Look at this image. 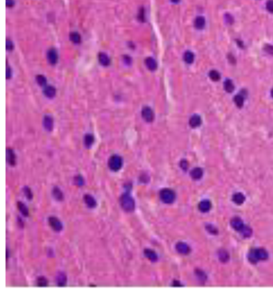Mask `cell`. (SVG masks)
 <instances>
[{
	"instance_id": "obj_1",
	"label": "cell",
	"mask_w": 273,
	"mask_h": 291,
	"mask_svg": "<svg viewBox=\"0 0 273 291\" xmlns=\"http://www.w3.org/2000/svg\"><path fill=\"white\" fill-rule=\"evenodd\" d=\"M120 205L125 212L131 213L135 210V203L133 197H131L129 191L123 194L120 197Z\"/></svg>"
},
{
	"instance_id": "obj_2",
	"label": "cell",
	"mask_w": 273,
	"mask_h": 291,
	"mask_svg": "<svg viewBox=\"0 0 273 291\" xmlns=\"http://www.w3.org/2000/svg\"><path fill=\"white\" fill-rule=\"evenodd\" d=\"M267 257H268V254L264 249H252L248 254V259L253 264H256L259 260H266Z\"/></svg>"
},
{
	"instance_id": "obj_3",
	"label": "cell",
	"mask_w": 273,
	"mask_h": 291,
	"mask_svg": "<svg viewBox=\"0 0 273 291\" xmlns=\"http://www.w3.org/2000/svg\"><path fill=\"white\" fill-rule=\"evenodd\" d=\"M160 200L165 204H172L176 200V193L172 189L170 188H163L159 192Z\"/></svg>"
},
{
	"instance_id": "obj_4",
	"label": "cell",
	"mask_w": 273,
	"mask_h": 291,
	"mask_svg": "<svg viewBox=\"0 0 273 291\" xmlns=\"http://www.w3.org/2000/svg\"><path fill=\"white\" fill-rule=\"evenodd\" d=\"M108 166L111 170L113 172H117L121 169L123 166L122 157L118 155H113L110 157L108 160Z\"/></svg>"
},
{
	"instance_id": "obj_5",
	"label": "cell",
	"mask_w": 273,
	"mask_h": 291,
	"mask_svg": "<svg viewBox=\"0 0 273 291\" xmlns=\"http://www.w3.org/2000/svg\"><path fill=\"white\" fill-rule=\"evenodd\" d=\"M48 223L51 228L55 232H60L63 230V224L56 217H50L48 218Z\"/></svg>"
},
{
	"instance_id": "obj_6",
	"label": "cell",
	"mask_w": 273,
	"mask_h": 291,
	"mask_svg": "<svg viewBox=\"0 0 273 291\" xmlns=\"http://www.w3.org/2000/svg\"><path fill=\"white\" fill-rule=\"evenodd\" d=\"M142 117L148 123H151L154 120V112L150 107H143L142 109Z\"/></svg>"
},
{
	"instance_id": "obj_7",
	"label": "cell",
	"mask_w": 273,
	"mask_h": 291,
	"mask_svg": "<svg viewBox=\"0 0 273 291\" xmlns=\"http://www.w3.org/2000/svg\"><path fill=\"white\" fill-rule=\"evenodd\" d=\"M43 124L44 129L47 130V131H52L53 129V126H54V120H53V118L51 116H48L47 115L44 116L43 120Z\"/></svg>"
},
{
	"instance_id": "obj_8",
	"label": "cell",
	"mask_w": 273,
	"mask_h": 291,
	"mask_svg": "<svg viewBox=\"0 0 273 291\" xmlns=\"http://www.w3.org/2000/svg\"><path fill=\"white\" fill-rule=\"evenodd\" d=\"M6 161L11 166H14L16 164V156L13 149H6Z\"/></svg>"
},
{
	"instance_id": "obj_9",
	"label": "cell",
	"mask_w": 273,
	"mask_h": 291,
	"mask_svg": "<svg viewBox=\"0 0 273 291\" xmlns=\"http://www.w3.org/2000/svg\"><path fill=\"white\" fill-rule=\"evenodd\" d=\"M231 227L236 229V231L240 232L243 229V228L244 227V222L241 219H239V217H235L231 221Z\"/></svg>"
},
{
	"instance_id": "obj_10",
	"label": "cell",
	"mask_w": 273,
	"mask_h": 291,
	"mask_svg": "<svg viewBox=\"0 0 273 291\" xmlns=\"http://www.w3.org/2000/svg\"><path fill=\"white\" fill-rule=\"evenodd\" d=\"M176 249L178 253L183 255L189 254L190 252V247L184 242H178L176 246Z\"/></svg>"
},
{
	"instance_id": "obj_11",
	"label": "cell",
	"mask_w": 273,
	"mask_h": 291,
	"mask_svg": "<svg viewBox=\"0 0 273 291\" xmlns=\"http://www.w3.org/2000/svg\"><path fill=\"white\" fill-rule=\"evenodd\" d=\"M47 60H48L49 63L54 65L57 63L58 61V54L56 50L54 48H51L47 52Z\"/></svg>"
},
{
	"instance_id": "obj_12",
	"label": "cell",
	"mask_w": 273,
	"mask_h": 291,
	"mask_svg": "<svg viewBox=\"0 0 273 291\" xmlns=\"http://www.w3.org/2000/svg\"><path fill=\"white\" fill-rule=\"evenodd\" d=\"M144 256H145L148 259H149L152 262H155L158 260V255L155 252L151 249H145L143 251Z\"/></svg>"
},
{
	"instance_id": "obj_13",
	"label": "cell",
	"mask_w": 273,
	"mask_h": 291,
	"mask_svg": "<svg viewBox=\"0 0 273 291\" xmlns=\"http://www.w3.org/2000/svg\"><path fill=\"white\" fill-rule=\"evenodd\" d=\"M83 200H84V202H85L86 205H87V207H89V208H93L96 207L97 205L96 200H95V199L94 197H92L91 195H90V194H86L85 196H84Z\"/></svg>"
},
{
	"instance_id": "obj_14",
	"label": "cell",
	"mask_w": 273,
	"mask_h": 291,
	"mask_svg": "<svg viewBox=\"0 0 273 291\" xmlns=\"http://www.w3.org/2000/svg\"><path fill=\"white\" fill-rule=\"evenodd\" d=\"M201 118L198 115H194L191 117L190 120H189V124L191 128H197L201 124Z\"/></svg>"
},
{
	"instance_id": "obj_15",
	"label": "cell",
	"mask_w": 273,
	"mask_h": 291,
	"mask_svg": "<svg viewBox=\"0 0 273 291\" xmlns=\"http://www.w3.org/2000/svg\"><path fill=\"white\" fill-rule=\"evenodd\" d=\"M145 64L149 70L155 71L157 68V63L155 59L151 57H148L145 60Z\"/></svg>"
},
{
	"instance_id": "obj_16",
	"label": "cell",
	"mask_w": 273,
	"mask_h": 291,
	"mask_svg": "<svg viewBox=\"0 0 273 291\" xmlns=\"http://www.w3.org/2000/svg\"><path fill=\"white\" fill-rule=\"evenodd\" d=\"M203 172L202 168H195L191 172V177H192L194 180H199L203 177Z\"/></svg>"
},
{
	"instance_id": "obj_17",
	"label": "cell",
	"mask_w": 273,
	"mask_h": 291,
	"mask_svg": "<svg viewBox=\"0 0 273 291\" xmlns=\"http://www.w3.org/2000/svg\"><path fill=\"white\" fill-rule=\"evenodd\" d=\"M211 207V204L209 200H204L201 201L199 203V209L201 212H203V213H206L210 210Z\"/></svg>"
},
{
	"instance_id": "obj_18",
	"label": "cell",
	"mask_w": 273,
	"mask_h": 291,
	"mask_svg": "<svg viewBox=\"0 0 273 291\" xmlns=\"http://www.w3.org/2000/svg\"><path fill=\"white\" fill-rule=\"evenodd\" d=\"M67 276L64 273H62L60 272L59 274L57 275V278H56V282H57V285L59 286H64L67 284Z\"/></svg>"
},
{
	"instance_id": "obj_19",
	"label": "cell",
	"mask_w": 273,
	"mask_h": 291,
	"mask_svg": "<svg viewBox=\"0 0 273 291\" xmlns=\"http://www.w3.org/2000/svg\"><path fill=\"white\" fill-rule=\"evenodd\" d=\"M52 194H53V197L55 198V200H59V201H61V200H63V192L61 191V189L59 187H57V186H55V187L53 188Z\"/></svg>"
},
{
	"instance_id": "obj_20",
	"label": "cell",
	"mask_w": 273,
	"mask_h": 291,
	"mask_svg": "<svg viewBox=\"0 0 273 291\" xmlns=\"http://www.w3.org/2000/svg\"><path fill=\"white\" fill-rule=\"evenodd\" d=\"M99 61L101 65L108 66L110 64V58L105 53H100L99 54Z\"/></svg>"
},
{
	"instance_id": "obj_21",
	"label": "cell",
	"mask_w": 273,
	"mask_h": 291,
	"mask_svg": "<svg viewBox=\"0 0 273 291\" xmlns=\"http://www.w3.org/2000/svg\"><path fill=\"white\" fill-rule=\"evenodd\" d=\"M56 94V90L53 86H47L44 89V95L48 98H53Z\"/></svg>"
},
{
	"instance_id": "obj_22",
	"label": "cell",
	"mask_w": 273,
	"mask_h": 291,
	"mask_svg": "<svg viewBox=\"0 0 273 291\" xmlns=\"http://www.w3.org/2000/svg\"><path fill=\"white\" fill-rule=\"evenodd\" d=\"M233 201L237 205H242L243 203L244 202L245 200V197L244 195L241 193H236L233 195Z\"/></svg>"
},
{
	"instance_id": "obj_23",
	"label": "cell",
	"mask_w": 273,
	"mask_h": 291,
	"mask_svg": "<svg viewBox=\"0 0 273 291\" xmlns=\"http://www.w3.org/2000/svg\"><path fill=\"white\" fill-rule=\"evenodd\" d=\"M95 142V137L92 134L87 133L84 137V144L87 148H90Z\"/></svg>"
},
{
	"instance_id": "obj_24",
	"label": "cell",
	"mask_w": 273,
	"mask_h": 291,
	"mask_svg": "<svg viewBox=\"0 0 273 291\" xmlns=\"http://www.w3.org/2000/svg\"><path fill=\"white\" fill-rule=\"evenodd\" d=\"M17 206L20 213L23 214L24 217H28L29 216V209L27 206L23 204L22 201H19L17 203Z\"/></svg>"
},
{
	"instance_id": "obj_25",
	"label": "cell",
	"mask_w": 273,
	"mask_h": 291,
	"mask_svg": "<svg viewBox=\"0 0 273 291\" xmlns=\"http://www.w3.org/2000/svg\"><path fill=\"white\" fill-rule=\"evenodd\" d=\"M195 27H196L197 29H202L205 26V19L204 18L202 17V16H199L197 17L196 19H195Z\"/></svg>"
},
{
	"instance_id": "obj_26",
	"label": "cell",
	"mask_w": 273,
	"mask_h": 291,
	"mask_svg": "<svg viewBox=\"0 0 273 291\" xmlns=\"http://www.w3.org/2000/svg\"><path fill=\"white\" fill-rule=\"evenodd\" d=\"M224 86L225 91H228V92H232L234 88H235V86H234L233 82H232L231 80H225Z\"/></svg>"
},
{
	"instance_id": "obj_27",
	"label": "cell",
	"mask_w": 273,
	"mask_h": 291,
	"mask_svg": "<svg viewBox=\"0 0 273 291\" xmlns=\"http://www.w3.org/2000/svg\"><path fill=\"white\" fill-rule=\"evenodd\" d=\"M194 54L191 52H186L183 55V60L187 63H192L194 61Z\"/></svg>"
},
{
	"instance_id": "obj_28",
	"label": "cell",
	"mask_w": 273,
	"mask_h": 291,
	"mask_svg": "<svg viewBox=\"0 0 273 291\" xmlns=\"http://www.w3.org/2000/svg\"><path fill=\"white\" fill-rule=\"evenodd\" d=\"M234 100H235V103H236V104L239 108H241V107H243V105H244V96H243V95H241V94H239V95H236V96H235V99H234Z\"/></svg>"
},
{
	"instance_id": "obj_29",
	"label": "cell",
	"mask_w": 273,
	"mask_h": 291,
	"mask_svg": "<svg viewBox=\"0 0 273 291\" xmlns=\"http://www.w3.org/2000/svg\"><path fill=\"white\" fill-rule=\"evenodd\" d=\"M70 40L74 43H80L81 42V36L78 32H72L70 34Z\"/></svg>"
},
{
	"instance_id": "obj_30",
	"label": "cell",
	"mask_w": 273,
	"mask_h": 291,
	"mask_svg": "<svg viewBox=\"0 0 273 291\" xmlns=\"http://www.w3.org/2000/svg\"><path fill=\"white\" fill-rule=\"evenodd\" d=\"M219 258L222 262H226L228 261V259H229L228 253L227 251L224 250V249L220 250V251L219 252Z\"/></svg>"
},
{
	"instance_id": "obj_31",
	"label": "cell",
	"mask_w": 273,
	"mask_h": 291,
	"mask_svg": "<svg viewBox=\"0 0 273 291\" xmlns=\"http://www.w3.org/2000/svg\"><path fill=\"white\" fill-rule=\"evenodd\" d=\"M48 285V281L44 277H39L37 279V285L40 287H45Z\"/></svg>"
},
{
	"instance_id": "obj_32",
	"label": "cell",
	"mask_w": 273,
	"mask_h": 291,
	"mask_svg": "<svg viewBox=\"0 0 273 291\" xmlns=\"http://www.w3.org/2000/svg\"><path fill=\"white\" fill-rule=\"evenodd\" d=\"M209 76H210L211 80H213V81H218L220 79V75H219V73L217 71H215V70H212V71H210Z\"/></svg>"
},
{
	"instance_id": "obj_33",
	"label": "cell",
	"mask_w": 273,
	"mask_h": 291,
	"mask_svg": "<svg viewBox=\"0 0 273 291\" xmlns=\"http://www.w3.org/2000/svg\"><path fill=\"white\" fill-rule=\"evenodd\" d=\"M240 232H241L242 234H243L245 237H249L251 235H252V228H251L250 227H248V226H244Z\"/></svg>"
},
{
	"instance_id": "obj_34",
	"label": "cell",
	"mask_w": 273,
	"mask_h": 291,
	"mask_svg": "<svg viewBox=\"0 0 273 291\" xmlns=\"http://www.w3.org/2000/svg\"><path fill=\"white\" fill-rule=\"evenodd\" d=\"M36 82L38 84H39L40 86H45L47 83V80L46 77L43 75H39L36 76Z\"/></svg>"
},
{
	"instance_id": "obj_35",
	"label": "cell",
	"mask_w": 273,
	"mask_h": 291,
	"mask_svg": "<svg viewBox=\"0 0 273 291\" xmlns=\"http://www.w3.org/2000/svg\"><path fill=\"white\" fill-rule=\"evenodd\" d=\"M23 193L25 194V196L27 197V198L28 200H32V197H33V194H32V192L31 190V188L27 187V186H25L23 188Z\"/></svg>"
},
{
	"instance_id": "obj_36",
	"label": "cell",
	"mask_w": 273,
	"mask_h": 291,
	"mask_svg": "<svg viewBox=\"0 0 273 291\" xmlns=\"http://www.w3.org/2000/svg\"><path fill=\"white\" fill-rule=\"evenodd\" d=\"M75 182L76 185L81 187V186H83L84 185V179L81 175H78V176L75 177Z\"/></svg>"
},
{
	"instance_id": "obj_37",
	"label": "cell",
	"mask_w": 273,
	"mask_h": 291,
	"mask_svg": "<svg viewBox=\"0 0 273 291\" xmlns=\"http://www.w3.org/2000/svg\"><path fill=\"white\" fill-rule=\"evenodd\" d=\"M180 167L183 170L186 171L188 168V162L186 160H182L180 161Z\"/></svg>"
},
{
	"instance_id": "obj_38",
	"label": "cell",
	"mask_w": 273,
	"mask_h": 291,
	"mask_svg": "<svg viewBox=\"0 0 273 291\" xmlns=\"http://www.w3.org/2000/svg\"><path fill=\"white\" fill-rule=\"evenodd\" d=\"M267 10L271 13H273V0H269L267 3Z\"/></svg>"
},
{
	"instance_id": "obj_39",
	"label": "cell",
	"mask_w": 273,
	"mask_h": 291,
	"mask_svg": "<svg viewBox=\"0 0 273 291\" xmlns=\"http://www.w3.org/2000/svg\"><path fill=\"white\" fill-rule=\"evenodd\" d=\"M149 180V177H148V175L142 174L140 177V181L142 183H148Z\"/></svg>"
},
{
	"instance_id": "obj_40",
	"label": "cell",
	"mask_w": 273,
	"mask_h": 291,
	"mask_svg": "<svg viewBox=\"0 0 273 291\" xmlns=\"http://www.w3.org/2000/svg\"><path fill=\"white\" fill-rule=\"evenodd\" d=\"M264 50L270 55H273V46L266 45L264 47Z\"/></svg>"
},
{
	"instance_id": "obj_41",
	"label": "cell",
	"mask_w": 273,
	"mask_h": 291,
	"mask_svg": "<svg viewBox=\"0 0 273 291\" xmlns=\"http://www.w3.org/2000/svg\"><path fill=\"white\" fill-rule=\"evenodd\" d=\"M207 228L208 230L210 233H212V234H217V229H216L214 226H212L211 225H209V226H207Z\"/></svg>"
},
{
	"instance_id": "obj_42",
	"label": "cell",
	"mask_w": 273,
	"mask_h": 291,
	"mask_svg": "<svg viewBox=\"0 0 273 291\" xmlns=\"http://www.w3.org/2000/svg\"><path fill=\"white\" fill-rule=\"evenodd\" d=\"M13 49V43L10 40H6V50L8 51H11Z\"/></svg>"
},
{
	"instance_id": "obj_43",
	"label": "cell",
	"mask_w": 273,
	"mask_h": 291,
	"mask_svg": "<svg viewBox=\"0 0 273 291\" xmlns=\"http://www.w3.org/2000/svg\"><path fill=\"white\" fill-rule=\"evenodd\" d=\"M11 77V70L10 68V67L7 66L6 67V78L9 80Z\"/></svg>"
},
{
	"instance_id": "obj_44",
	"label": "cell",
	"mask_w": 273,
	"mask_h": 291,
	"mask_svg": "<svg viewBox=\"0 0 273 291\" xmlns=\"http://www.w3.org/2000/svg\"><path fill=\"white\" fill-rule=\"evenodd\" d=\"M6 6L11 7V6H14V0H6Z\"/></svg>"
},
{
	"instance_id": "obj_45",
	"label": "cell",
	"mask_w": 273,
	"mask_h": 291,
	"mask_svg": "<svg viewBox=\"0 0 273 291\" xmlns=\"http://www.w3.org/2000/svg\"><path fill=\"white\" fill-rule=\"evenodd\" d=\"M226 19H227V22L229 23H233V18L231 16L230 14H226Z\"/></svg>"
},
{
	"instance_id": "obj_46",
	"label": "cell",
	"mask_w": 273,
	"mask_h": 291,
	"mask_svg": "<svg viewBox=\"0 0 273 291\" xmlns=\"http://www.w3.org/2000/svg\"><path fill=\"white\" fill-rule=\"evenodd\" d=\"M123 60H124V62H125L127 64H130L131 63V59L129 56H128V55H125L124 57H123Z\"/></svg>"
},
{
	"instance_id": "obj_47",
	"label": "cell",
	"mask_w": 273,
	"mask_h": 291,
	"mask_svg": "<svg viewBox=\"0 0 273 291\" xmlns=\"http://www.w3.org/2000/svg\"><path fill=\"white\" fill-rule=\"evenodd\" d=\"M196 274H197V276L200 278L201 280H203V277H206V276H205L204 274H203V272H202V271H199V270H197L196 271Z\"/></svg>"
},
{
	"instance_id": "obj_48",
	"label": "cell",
	"mask_w": 273,
	"mask_h": 291,
	"mask_svg": "<svg viewBox=\"0 0 273 291\" xmlns=\"http://www.w3.org/2000/svg\"><path fill=\"white\" fill-rule=\"evenodd\" d=\"M172 285L173 286H176V287H178V286H183L182 284H180V282H178V281H174L173 283H172Z\"/></svg>"
},
{
	"instance_id": "obj_49",
	"label": "cell",
	"mask_w": 273,
	"mask_h": 291,
	"mask_svg": "<svg viewBox=\"0 0 273 291\" xmlns=\"http://www.w3.org/2000/svg\"><path fill=\"white\" fill-rule=\"evenodd\" d=\"M179 1H180V0H171V2H172V3H179Z\"/></svg>"
},
{
	"instance_id": "obj_50",
	"label": "cell",
	"mask_w": 273,
	"mask_h": 291,
	"mask_svg": "<svg viewBox=\"0 0 273 291\" xmlns=\"http://www.w3.org/2000/svg\"><path fill=\"white\" fill-rule=\"evenodd\" d=\"M271 95H272V96L273 97V88L272 89V91H271Z\"/></svg>"
}]
</instances>
